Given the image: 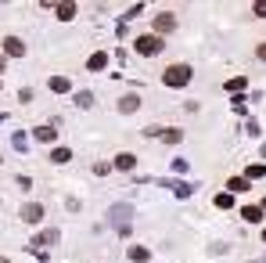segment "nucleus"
I'll return each mask as SVG.
<instances>
[{"instance_id":"10","label":"nucleus","mask_w":266,"mask_h":263,"mask_svg":"<svg viewBox=\"0 0 266 263\" xmlns=\"http://www.w3.org/2000/svg\"><path fill=\"white\" fill-rule=\"evenodd\" d=\"M259 58H263V61H266V43H263V47H259Z\"/></svg>"},{"instance_id":"8","label":"nucleus","mask_w":266,"mask_h":263,"mask_svg":"<svg viewBox=\"0 0 266 263\" xmlns=\"http://www.w3.org/2000/svg\"><path fill=\"white\" fill-rule=\"evenodd\" d=\"M216 206H219V209H231L234 198H231V195H219V198H216Z\"/></svg>"},{"instance_id":"7","label":"nucleus","mask_w":266,"mask_h":263,"mask_svg":"<svg viewBox=\"0 0 266 263\" xmlns=\"http://www.w3.org/2000/svg\"><path fill=\"white\" fill-rule=\"evenodd\" d=\"M115 166H119V169H133V155H119Z\"/></svg>"},{"instance_id":"1","label":"nucleus","mask_w":266,"mask_h":263,"mask_svg":"<svg viewBox=\"0 0 266 263\" xmlns=\"http://www.w3.org/2000/svg\"><path fill=\"white\" fill-rule=\"evenodd\" d=\"M162 79H166L169 87H183V83L191 79V65H173V69L162 72Z\"/></svg>"},{"instance_id":"2","label":"nucleus","mask_w":266,"mask_h":263,"mask_svg":"<svg viewBox=\"0 0 266 263\" xmlns=\"http://www.w3.org/2000/svg\"><path fill=\"white\" fill-rule=\"evenodd\" d=\"M137 51L151 58V54H159V51H162V40H159V36H141V40H137Z\"/></svg>"},{"instance_id":"6","label":"nucleus","mask_w":266,"mask_h":263,"mask_svg":"<svg viewBox=\"0 0 266 263\" xmlns=\"http://www.w3.org/2000/svg\"><path fill=\"white\" fill-rule=\"evenodd\" d=\"M133 108H141V97H123V112H133Z\"/></svg>"},{"instance_id":"4","label":"nucleus","mask_w":266,"mask_h":263,"mask_svg":"<svg viewBox=\"0 0 266 263\" xmlns=\"http://www.w3.org/2000/svg\"><path fill=\"white\" fill-rule=\"evenodd\" d=\"M241 216H245V220H252V224H259V220H263V209H255V206H245Z\"/></svg>"},{"instance_id":"3","label":"nucleus","mask_w":266,"mask_h":263,"mask_svg":"<svg viewBox=\"0 0 266 263\" xmlns=\"http://www.w3.org/2000/svg\"><path fill=\"white\" fill-rule=\"evenodd\" d=\"M173 25H177V18H173V15H159V18H155V33H169Z\"/></svg>"},{"instance_id":"9","label":"nucleus","mask_w":266,"mask_h":263,"mask_svg":"<svg viewBox=\"0 0 266 263\" xmlns=\"http://www.w3.org/2000/svg\"><path fill=\"white\" fill-rule=\"evenodd\" d=\"M162 137H166V141H169V144H177V141H180V137H183V133H180V130H166V133H162Z\"/></svg>"},{"instance_id":"5","label":"nucleus","mask_w":266,"mask_h":263,"mask_svg":"<svg viewBox=\"0 0 266 263\" xmlns=\"http://www.w3.org/2000/svg\"><path fill=\"white\" fill-rule=\"evenodd\" d=\"M130 260H133V263H144V260H148V249H144V245H133V249H130Z\"/></svg>"}]
</instances>
